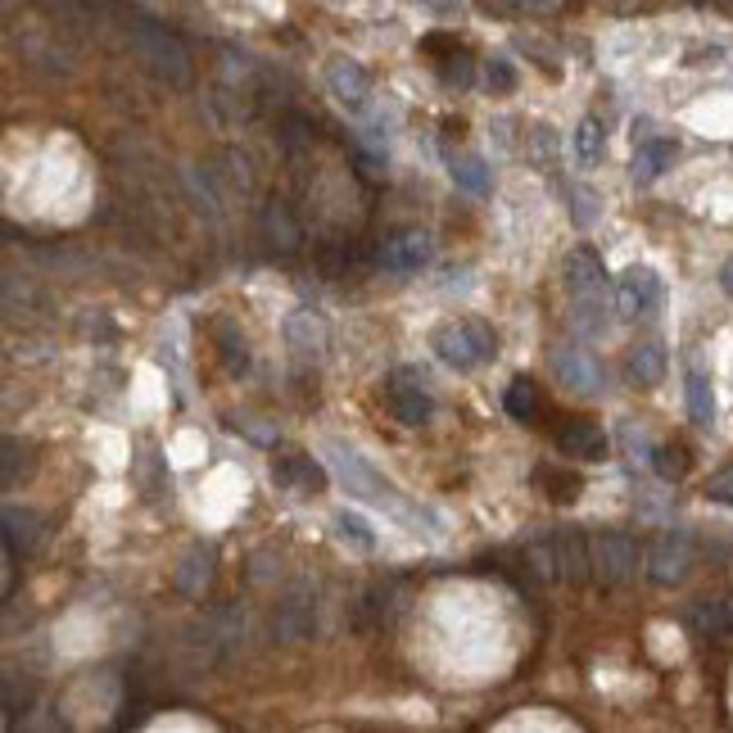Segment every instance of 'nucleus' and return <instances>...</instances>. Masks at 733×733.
<instances>
[{"label":"nucleus","instance_id":"nucleus-1","mask_svg":"<svg viewBox=\"0 0 733 733\" xmlns=\"http://www.w3.org/2000/svg\"><path fill=\"white\" fill-rule=\"evenodd\" d=\"M430 349H434L439 363L453 367V371H475L484 363H494L499 339L480 317H453V322H439L430 331Z\"/></svg>","mask_w":733,"mask_h":733},{"label":"nucleus","instance_id":"nucleus-2","mask_svg":"<svg viewBox=\"0 0 733 733\" xmlns=\"http://www.w3.org/2000/svg\"><path fill=\"white\" fill-rule=\"evenodd\" d=\"M127 41H132L136 60L150 69L159 82H168V86H186L190 82V55H186V45L168 28H159L150 19H132Z\"/></svg>","mask_w":733,"mask_h":733},{"label":"nucleus","instance_id":"nucleus-3","mask_svg":"<svg viewBox=\"0 0 733 733\" xmlns=\"http://www.w3.org/2000/svg\"><path fill=\"white\" fill-rule=\"evenodd\" d=\"M335 453V471H339V480H345V489L349 494H358V499H367V503H376V507H389V512H399L404 516V499H399V484L395 480H385L363 453H354V449H331Z\"/></svg>","mask_w":733,"mask_h":733},{"label":"nucleus","instance_id":"nucleus-4","mask_svg":"<svg viewBox=\"0 0 733 733\" xmlns=\"http://www.w3.org/2000/svg\"><path fill=\"white\" fill-rule=\"evenodd\" d=\"M589 548H594V575L603 584H625L639 570V544L625 530H603L598 540H589Z\"/></svg>","mask_w":733,"mask_h":733},{"label":"nucleus","instance_id":"nucleus-5","mask_svg":"<svg viewBox=\"0 0 733 733\" xmlns=\"http://www.w3.org/2000/svg\"><path fill=\"white\" fill-rule=\"evenodd\" d=\"M326 91L335 95V105L349 109V114H367V105H371V77L349 55H331L326 60Z\"/></svg>","mask_w":733,"mask_h":733},{"label":"nucleus","instance_id":"nucleus-6","mask_svg":"<svg viewBox=\"0 0 733 733\" xmlns=\"http://www.w3.org/2000/svg\"><path fill=\"white\" fill-rule=\"evenodd\" d=\"M666 304V285H661V276L652 272V268H629L625 276H620V285H616V313L620 317H652L657 308Z\"/></svg>","mask_w":733,"mask_h":733},{"label":"nucleus","instance_id":"nucleus-7","mask_svg":"<svg viewBox=\"0 0 733 733\" xmlns=\"http://www.w3.org/2000/svg\"><path fill=\"white\" fill-rule=\"evenodd\" d=\"M385 404L404 426H426L430 412H434V404L426 395V376H417L412 367H404V371H395L385 380Z\"/></svg>","mask_w":733,"mask_h":733},{"label":"nucleus","instance_id":"nucleus-8","mask_svg":"<svg viewBox=\"0 0 733 733\" xmlns=\"http://www.w3.org/2000/svg\"><path fill=\"white\" fill-rule=\"evenodd\" d=\"M693 570V540L689 530H670L657 540L652 557H648V575L661 584V589H674V584H683Z\"/></svg>","mask_w":733,"mask_h":733},{"label":"nucleus","instance_id":"nucleus-9","mask_svg":"<svg viewBox=\"0 0 733 733\" xmlns=\"http://www.w3.org/2000/svg\"><path fill=\"white\" fill-rule=\"evenodd\" d=\"M272 480L281 489H290V494H300V499H317L331 475L308 453H281V458H272Z\"/></svg>","mask_w":733,"mask_h":733},{"label":"nucleus","instance_id":"nucleus-10","mask_svg":"<svg viewBox=\"0 0 733 733\" xmlns=\"http://www.w3.org/2000/svg\"><path fill=\"white\" fill-rule=\"evenodd\" d=\"M553 371L562 376V385L570 389V395H579V399H594V395H603V367L594 363V354H584V349H570V345H562V349H553Z\"/></svg>","mask_w":733,"mask_h":733},{"label":"nucleus","instance_id":"nucleus-11","mask_svg":"<svg viewBox=\"0 0 733 733\" xmlns=\"http://www.w3.org/2000/svg\"><path fill=\"white\" fill-rule=\"evenodd\" d=\"M430 259H434V240L426 231H399V235H389L385 250H380V263L389 272H421Z\"/></svg>","mask_w":733,"mask_h":733},{"label":"nucleus","instance_id":"nucleus-12","mask_svg":"<svg viewBox=\"0 0 733 733\" xmlns=\"http://www.w3.org/2000/svg\"><path fill=\"white\" fill-rule=\"evenodd\" d=\"M272 629L281 633V639H290V643L313 639V629H317V603H313L304 589H300V594H290V598L276 607Z\"/></svg>","mask_w":733,"mask_h":733},{"label":"nucleus","instance_id":"nucleus-13","mask_svg":"<svg viewBox=\"0 0 733 733\" xmlns=\"http://www.w3.org/2000/svg\"><path fill=\"white\" fill-rule=\"evenodd\" d=\"M557 449L575 462H603L607 458V434L598 421H570L562 434H557Z\"/></svg>","mask_w":733,"mask_h":733},{"label":"nucleus","instance_id":"nucleus-14","mask_svg":"<svg viewBox=\"0 0 733 733\" xmlns=\"http://www.w3.org/2000/svg\"><path fill=\"white\" fill-rule=\"evenodd\" d=\"M562 276H566L570 300H579V295H598V290H607V272H603V259H598L594 250H575V254H566Z\"/></svg>","mask_w":733,"mask_h":733},{"label":"nucleus","instance_id":"nucleus-15","mask_svg":"<svg viewBox=\"0 0 733 733\" xmlns=\"http://www.w3.org/2000/svg\"><path fill=\"white\" fill-rule=\"evenodd\" d=\"M263 235H268L272 250L295 254V250H300V240H304V227H300L295 209H290L285 200H272V205L263 209Z\"/></svg>","mask_w":733,"mask_h":733},{"label":"nucleus","instance_id":"nucleus-16","mask_svg":"<svg viewBox=\"0 0 733 733\" xmlns=\"http://www.w3.org/2000/svg\"><path fill=\"white\" fill-rule=\"evenodd\" d=\"M557 575L570 579V584H584L594 575V548H589V540H584L579 530L557 534Z\"/></svg>","mask_w":733,"mask_h":733},{"label":"nucleus","instance_id":"nucleus-17","mask_svg":"<svg viewBox=\"0 0 733 733\" xmlns=\"http://www.w3.org/2000/svg\"><path fill=\"white\" fill-rule=\"evenodd\" d=\"M679 159V145L666 140V136H643L639 140V150H633V181H657L666 168H674Z\"/></svg>","mask_w":733,"mask_h":733},{"label":"nucleus","instance_id":"nucleus-18","mask_svg":"<svg viewBox=\"0 0 733 733\" xmlns=\"http://www.w3.org/2000/svg\"><path fill=\"white\" fill-rule=\"evenodd\" d=\"M41 544V516L32 507H6V548L10 557H28Z\"/></svg>","mask_w":733,"mask_h":733},{"label":"nucleus","instance_id":"nucleus-19","mask_svg":"<svg viewBox=\"0 0 733 733\" xmlns=\"http://www.w3.org/2000/svg\"><path fill=\"white\" fill-rule=\"evenodd\" d=\"M629 380L639 385V389H652V385L666 380V349H661V339H643V345L629 349Z\"/></svg>","mask_w":733,"mask_h":733},{"label":"nucleus","instance_id":"nucleus-20","mask_svg":"<svg viewBox=\"0 0 733 733\" xmlns=\"http://www.w3.org/2000/svg\"><path fill=\"white\" fill-rule=\"evenodd\" d=\"M285 339H290V349L295 354H322V345H326V326H322V317L317 313H308V308H300V313H290L285 317Z\"/></svg>","mask_w":733,"mask_h":733},{"label":"nucleus","instance_id":"nucleus-21","mask_svg":"<svg viewBox=\"0 0 733 733\" xmlns=\"http://www.w3.org/2000/svg\"><path fill=\"white\" fill-rule=\"evenodd\" d=\"M689 625L702 633V639H724V633L733 629L729 603H720V598H698V603L689 607Z\"/></svg>","mask_w":733,"mask_h":733},{"label":"nucleus","instance_id":"nucleus-22","mask_svg":"<svg viewBox=\"0 0 733 733\" xmlns=\"http://www.w3.org/2000/svg\"><path fill=\"white\" fill-rule=\"evenodd\" d=\"M209 579H213V548L195 544L190 557H186L181 570H177V589H186L190 598H200V594L209 589Z\"/></svg>","mask_w":733,"mask_h":733},{"label":"nucleus","instance_id":"nucleus-23","mask_svg":"<svg viewBox=\"0 0 733 733\" xmlns=\"http://www.w3.org/2000/svg\"><path fill=\"white\" fill-rule=\"evenodd\" d=\"M449 177L467 195H489V168H484L480 155H453L449 159Z\"/></svg>","mask_w":733,"mask_h":733},{"label":"nucleus","instance_id":"nucleus-24","mask_svg":"<svg viewBox=\"0 0 733 733\" xmlns=\"http://www.w3.org/2000/svg\"><path fill=\"white\" fill-rule=\"evenodd\" d=\"M434 73H439V82H444L449 91H467V86L475 82V60L458 45V51H449V55L434 60Z\"/></svg>","mask_w":733,"mask_h":733},{"label":"nucleus","instance_id":"nucleus-25","mask_svg":"<svg viewBox=\"0 0 733 733\" xmlns=\"http://www.w3.org/2000/svg\"><path fill=\"white\" fill-rule=\"evenodd\" d=\"M575 155H579L584 168L603 164V155H607V136H603V123H598V118H584V123L575 127Z\"/></svg>","mask_w":733,"mask_h":733},{"label":"nucleus","instance_id":"nucleus-26","mask_svg":"<svg viewBox=\"0 0 733 733\" xmlns=\"http://www.w3.org/2000/svg\"><path fill=\"white\" fill-rule=\"evenodd\" d=\"M689 412L698 426H711L715 421V389H711V376L706 371H689Z\"/></svg>","mask_w":733,"mask_h":733},{"label":"nucleus","instance_id":"nucleus-27","mask_svg":"<svg viewBox=\"0 0 733 733\" xmlns=\"http://www.w3.org/2000/svg\"><path fill=\"white\" fill-rule=\"evenodd\" d=\"M689 467H693V458H689V449H683V444H657L652 449V471L661 480H670V484L689 475Z\"/></svg>","mask_w":733,"mask_h":733},{"label":"nucleus","instance_id":"nucleus-28","mask_svg":"<svg viewBox=\"0 0 733 733\" xmlns=\"http://www.w3.org/2000/svg\"><path fill=\"white\" fill-rule=\"evenodd\" d=\"M503 408H507L516 421H530L534 412H540V389H534V380L516 376V380L507 385V395H503Z\"/></svg>","mask_w":733,"mask_h":733},{"label":"nucleus","instance_id":"nucleus-29","mask_svg":"<svg viewBox=\"0 0 733 733\" xmlns=\"http://www.w3.org/2000/svg\"><path fill=\"white\" fill-rule=\"evenodd\" d=\"M540 484L548 489V499H553V503H575V499H579V475H575V471L544 467V471H540Z\"/></svg>","mask_w":733,"mask_h":733},{"label":"nucleus","instance_id":"nucleus-30","mask_svg":"<svg viewBox=\"0 0 733 733\" xmlns=\"http://www.w3.org/2000/svg\"><path fill=\"white\" fill-rule=\"evenodd\" d=\"M335 534L345 544H354V548H363V553H371L376 548V534H371V525L358 516V512H339L335 516Z\"/></svg>","mask_w":733,"mask_h":733},{"label":"nucleus","instance_id":"nucleus-31","mask_svg":"<svg viewBox=\"0 0 733 733\" xmlns=\"http://www.w3.org/2000/svg\"><path fill=\"white\" fill-rule=\"evenodd\" d=\"M222 363H227L231 376H244V371H250V349H244V335H235L231 326L222 331Z\"/></svg>","mask_w":733,"mask_h":733},{"label":"nucleus","instance_id":"nucleus-32","mask_svg":"<svg viewBox=\"0 0 733 733\" xmlns=\"http://www.w3.org/2000/svg\"><path fill=\"white\" fill-rule=\"evenodd\" d=\"M530 155L540 159V168H553L557 164V132L553 127H530Z\"/></svg>","mask_w":733,"mask_h":733},{"label":"nucleus","instance_id":"nucleus-33","mask_svg":"<svg viewBox=\"0 0 733 733\" xmlns=\"http://www.w3.org/2000/svg\"><path fill=\"white\" fill-rule=\"evenodd\" d=\"M484 86L494 91V95H507V91H516V69L503 60V55H494L484 64Z\"/></svg>","mask_w":733,"mask_h":733},{"label":"nucleus","instance_id":"nucleus-34","mask_svg":"<svg viewBox=\"0 0 733 733\" xmlns=\"http://www.w3.org/2000/svg\"><path fill=\"white\" fill-rule=\"evenodd\" d=\"M566 200H570V218H575V227H594V218H598V209H594V190L566 186Z\"/></svg>","mask_w":733,"mask_h":733},{"label":"nucleus","instance_id":"nucleus-35","mask_svg":"<svg viewBox=\"0 0 733 733\" xmlns=\"http://www.w3.org/2000/svg\"><path fill=\"white\" fill-rule=\"evenodd\" d=\"M706 499L733 507V467H724V471H715V475L706 480Z\"/></svg>","mask_w":733,"mask_h":733},{"label":"nucleus","instance_id":"nucleus-36","mask_svg":"<svg viewBox=\"0 0 733 733\" xmlns=\"http://www.w3.org/2000/svg\"><path fill=\"white\" fill-rule=\"evenodd\" d=\"M421 51H426V55H449V51H458V36L430 32V36H421Z\"/></svg>","mask_w":733,"mask_h":733},{"label":"nucleus","instance_id":"nucleus-37","mask_svg":"<svg viewBox=\"0 0 733 733\" xmlns=\"http://www.w3.org/2000/svg\"><path fill=\"white\" fill-rule=\"evenodd\" d=\"M14 467H19V439L6 444V484H14Z\"/></svg>","mask_w":733,"mask_h":733},{"label":"nucleus","instance_id":"nucleus-38","mask_svg":"<svg viewBox=\"0 0 733 733\" xmlns=\"http://www.w3.org/2000/svg\"><path fill=\"white\" fill-rule=\"evenodd\" d=\"M720 285H724V295L733 300V259H729V263L720 268Z\"/></svg>","mask_w":733,"mask_h":733},{"label":"nucleus","instance_id":"nucleus-39","mask_svg":"<svg viewBox=\"0 0 733 733\" xmlns=\"http://www.w3.org/2000/svg\"><path fill=\"white\" fill-rule=\"evenodd\" d=\"M698 6H715V0H698Z\"/></svg>","mask_w":733,"mask_h":733}]
</instances>
